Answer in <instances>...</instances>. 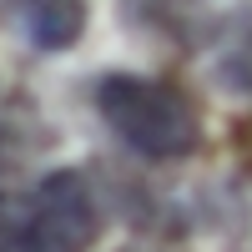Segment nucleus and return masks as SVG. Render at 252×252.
<instances>
[{"mask_svg": "<svg viewBox=\"0 0 252 252\" xmlns=\"http://www.w3.org/2000/svg\"><path fill=\"white\" fill-rule=\"evenodd\" d=\"M101 232L81 172H51L20 192H0V252H91Z\"/></svg>", "mask_w": 252, "mask_h": 252, "instance_id": "nucleus-1", "label": "nucleus"}, {"mask_svg": "<svg viewBox=\"0 0 252 252\" xmlns=\"http://www.w3.org/2000/svg\"><path fill=\"white\" fill-rule=\"evenodd\" d=\"M96 111L131 152L152 161L192 157L202 141V116L177 86L152 76H101L96 81Z\"/></svg>", "mask_w": 252, "mask_h": 252, "instance_id": "nucleus-2", "label": "nucleus"}, {"mask_svg": "<svg viewBox=\"0 0 252 252\" xmlns=\"http://www.w3.org/2000/svg\"><path fill=\"white\" fill-rule=\"evenodd\" d=\"M15 20L40 51H66L86 31V5L81 0H15Z\"/></svg>", "mask_w": 252, "mask_h": 252, "instance_id": "nucleus-3", "label": "nucleus"}]
</instances>
